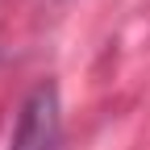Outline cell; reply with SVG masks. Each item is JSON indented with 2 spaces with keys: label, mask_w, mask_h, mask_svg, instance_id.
<instances>
[{
  "label": "cell",
  "mask_w": 150,
  "mask_h": 150,
  "mask_svg": "<svg viewBox=\"0 0 150 150\" xmlns=\"http://www.w3.org/2000/svg\"><path fill=\"white\" fill-rule=\"evenodd\" d=\"M63 146V104L54 83H38L21 104L8 150H59Z\"/></svg>",
  "instance_id": "1"
}]
</instances>
